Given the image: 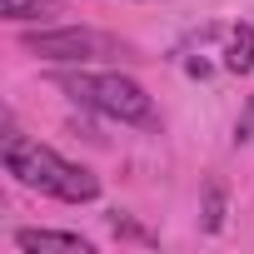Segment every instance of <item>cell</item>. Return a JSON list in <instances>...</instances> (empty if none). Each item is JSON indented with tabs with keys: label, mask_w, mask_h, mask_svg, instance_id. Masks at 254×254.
Instances as JSON below:
<instances>
[{
	"label": "cell",
	"mask_w": 254,
	"mask_h": 254,
	"mask_svg": "<svg viewBox=\"0 0 254 254\" xmlns=\"http://www.w3.org/2000/svg\"><path fill=\"white\" fill-rule=\"evenodd\" d=\"M0 160H5V170L25 185V190H40L60 204H95L100 199V175L65 160L60 150L30 140L15 130V115H5V135H0Z\"/></svg>",
	"instance_id": "1"
},
{
	"label": "cell",
	"mask_w": 254,
	"mask_h": 254,
	"mask_svg": "<svg viewBox=\"0 0 254 254\" xmlns=\"http://www.w3.org/2000/svg\"><path fill=\"white\" fill-rule=\"evenodd\" d=\"M55 85H60L75 105H85V110H95V115H105V120L140 125V130H155V125H160L155 100L145 95V85L130 80V75H120V70H85V65H80V70H60Z\"/></svg>",
	"instance_id": "2"
},
{
	"label": "cell",
	"mask_w": 254,
	"mask_h": 254,
	"mask_svg": "<svg viewBox=\"0 0 254 254\" xmlns=\"http://www.w3.org/2000/svg\"><path fill=\"white\" fill-rule=\"evenodd\" d=\"M25 50L40 55V60H55V65H90V60H105V55H125L120 40H110L100 30H85V25L35 30V35H25Z\"/></svg>",
	"instance_id": "3"
},
{
	"label": "cell",
	"mask_w": 254,
	"mask_h": 254,
	"mask_svg": "<svg viewBox=\"0 0 254 254\" xmlns=\"http://www.w3.org/2000/svg\"><path fill=\"white\" fill-rule=\"evenodd\" d=\"M15 249H75V254H90L95 244L75 229H15Z\"/></svg>",
	"instance_id": "4"
},
{
	"label": "cell",
	"mask_w": 254,
	"mask_h": 254,
	"mask_svg": "<svg viewBox=\"0 0 254 254\" xmlns=\"http://www.w3.org/2000/svg\"><path fill=\"white\" fill-rule=\"evenodd\" d=\"M224 70L229 75H249L254 70V25H234L224 40Z\"/></svg>",
	"instance_id": "5"
},
{
	"label": "cell",
	"mask_w": 254,
	"mask_h": 254,
	"mask_svg": "<svg viewBox=\"0 0 254 254\" xmlns=\"http://www.w3.org/2000/svg\"><path fill=\"white\" fill-rule=\"evenodd\" d=\"M50 15H60V0H5L10 25H35V20H50Z\"/></svg>",
	"instance_id": "6"
},
{
	"label": "cell",
	"mask_w": 254,
	"mask_h": 254,
	"mask_svg": "<svg viewBox=\"0 0 254 254\" xmlns=\"http://www.w3.org/2000/svg\"><path fill=\"white\" fill-rule=\"evenodd\" d=\"M199 214H204V229H209V234L224 229V180H209V185H204V209H199Z\"/></svg>",
	"instance_id": "7"
},
{
	"label": "cell",
	"mask_w": 254,
	"mask_h": 254,
	"mask_svg": "<svg viewBox=\"0 0 254 254\" xmlns=\"http://www.w3.org/2000/svg\"><path fill=\"white\" fill-rule=\"evenodd\" d=\"M105 219H110V229H115L120 239H135V244H155V234H150V229H140V224H135L130 214H120V209H110Z\"/></svg>",
	"instance_id": "8"
},
{
	"label": "cell",
	"mask_w": 254,
	"mask_h": 254,
	"mask_svg": "<svg viewBox=\"0 0 254 254\" xmlns=\"http://www.w3.org/2000/svg\"><path fill=\"white\" fill-rule=\"evenodd\" d=\"M234 140L244 145V140H254V100L244 105V115H239V125H234Z\"/></svg>",
	"instance_id": "9"
}]
</instances>
